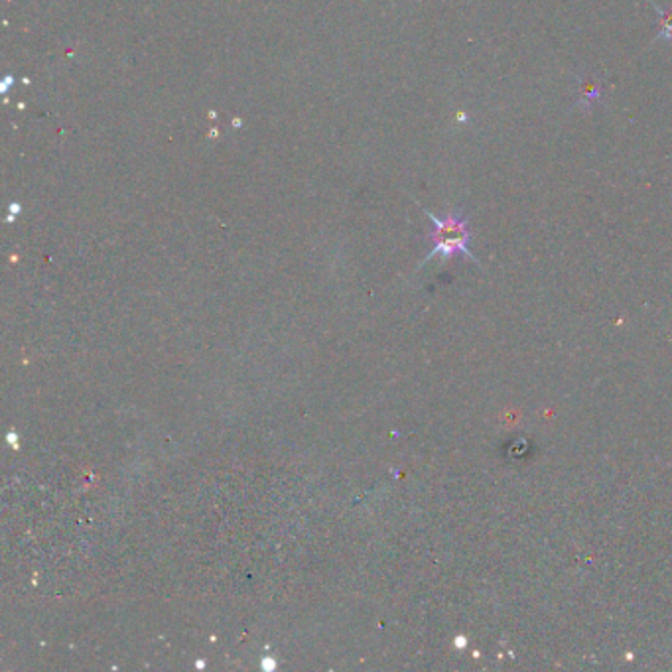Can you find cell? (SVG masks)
<instances>
[{"mask_svg": "<svg viewBox=\"0 0 672 672\" xmlns=\"http://www.w3.org/2000/svg\"><path fill=\"white\" fill-rule=\"evenodd\" d=\"M653 4V9L656 10V14H658V22H661V28H658V34L655 36V41L672 40V9H663V6H658L655 2H651Z\"/></svg>", "mask_w": 672, "mask_h": 672, "instance_id": "3", "label": "cell"}, {"mask_svg": "<svg viewBox=\"0 0 672 672\" xmlns=\"http://www.w3.org/2000/svg\"><path fill=\"white\" fill-rule=\"evenodd\" d=\"M274 666H276V663H274L272 658H269V656H264V661H263L264 671H274Z\"/></svg>", "mask_w": 672, "mask_h": 672, "instance_id": "4", "label": "cell"}, {"mask_svg": "<svg viewBox=\"0 0 672 672\" xmlns=\"http://www.w3.org/2000/svg\"><path fill=\"white\" fill-rule=\"evenodd\" d=\"M601 93V85L593 79H582L580 81V93H578V101H576V107L578 109H588L596 103Z\"/></svg>", "mask_w": 672, "mask_h": 672, "instance_id": "2", "label": "cell"}, {"mask_svg": "<svg viewBox=\"0 0 672 672\" xmlns=\"http://www.w3.org/2000/svg\"><path fill=\"white\" fill-rule=\"evenodd\" d=\"M9 442L10 443H16L18 442V438H16V434H14V432H10V434H9Z\"/></svg>", "mask_w": 672, "mask_h": 672, "instance_id": "5", "label": "cell"}, {"mask_svg": "<svg viewBox=\"0 0 672 672\" xmlns=\"http://www.w3.org/2000/svg\"><path fill=\"white\" fill-rule=\"evenodd\" d=\"M426 211V209H424ZM426 215L430 217V221L434 223V231L430 233V239H432V251L426 254V259H424V263L426 264L428 261H432L434 256H443V259H450L453 254H463V256H468L469 261H473L477 266H481L479 261H477L473 253L469 251V241H471V231H469L468 225V217L461 214V211H453V214H448L446 217H438V215L430 214L426 211Z\"/></svg>", "mask_w": 672, "mask_h": 672, "instance_id": "1", "label": "cell"}]
</instances>
